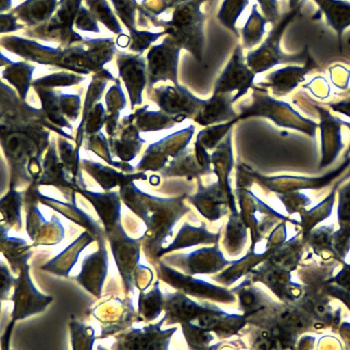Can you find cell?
Masks as SVG:
<instances>
[{"label":"cell","instance_id":"6da1fadb","mask_svg":"<svg viewBox=\"0 0 350 350\" xmlns=\"http://www.w3.org/2000/svg\"><path fill=\"white\" fill-rule=\"evenodd\" d=\"M205 0H182L173 10L168 21L160 25L184 49L200 62L203 58L205 14L201 8Z\"/></svg>","mask_w":350,"mask_h":350},{"label":"cell","instance_id":"7a4b0ae2","mask_svg":"<svg viewBox=\"0 0 350 350\" xmlns=\"http://www.w3.org/2000/svg\"><path fill=\"white\" fill-rule=\"evenodd\" d=\"M305 1L301 0L296 8L285 13L278 22L272 25L263 43L258 49L247 52L246 63L255 74L267 71L279 64H305L310 57L307 46L301 51L293 54H287L281 49L284 31L298 14Z\"/></svg>","mask_w":350,"mask_h":350},{"label":"cell","instance_id":"3957f363","mask_svg":"<svg viewBox=\"0 0 350 350\" xmlns=\"http://www.w3.org/2000/svg\"><path fill=\"white\" fill-rule=\"evenodd\" d=\"M133 210L144 220L151 243L160 247L171 237L174 226L188 208L182 198H151L150 202Z\"/></svg>","mask_w":350,"mask_h":350},{"label":"cell","instance_id":"277c9868","mask_svg":"<svg viewBox=\"0 0 350 350\" xmlns=\"http://www.w3.org/2000/svg\"><path fill=\"white\" fill-rule=\"evenodd\" d=\"M254 90L252 104L244 107L238 119L262 116L271 119L279 126L295 129L311 137H316L318 126L316 122L302 116L290 104L277 100L263 92L259 94L256 88Z\"/></svg>","mask_w":350,"mask_h":350},{"label":"cell","instance_id":"5b68a950","mask_svg":"<svg viewBox=\"0 0 350 350\" xmlns=\"http://www.w3.org/2000/svg\"><path fill=\"white\" fill-rule=\"evenodd\" d=\"M108 233L114 259L129 291L135 285L136 274L142 265L139 264L140 239L129 237L121 223Z\"/></svg>","mask_w":350,"mask_h":350},{"label":"cell","instance_id":"8992f818","mask_svg":"<svg viewBox=\"0 0 350 350\" xmlns=\"http://www.w3.org/2000/svg\"><path fill=\"white\" fill-rule=\"evenodd\" d=\"M182 47L170 36L154 45L147 53L148 71L151 83L168 80L178 84L177 68Z\"/></svg>","mask_w":350,"mask_h":350},{"label":"cell","instance_id":"52a82bcc","mask_svg":"<svg viewBox=\"0 0 350 350\" xmlns=\"http://www.w3.org/2000/svg\"><path fill=\"white\" fill-rule=\"evenodd\" d=\"M245 60L242 48L237 44L215 83L213 94L232 93L237 90L233 97L234 102L247 94L253 85L255 74L249 68Z\"/></svg>","mask_w":350,"mask_h":350},{"label":"cell","instance_id":"ba28073f","mask_svg":"<svg viewBox=\"0 0 350 350\" xmlns=\"http://www.w3.org/2000/svg\"><path fill=\"white\" fill-rule=\"evenodd\" d=\"M160 268L161 278L164 282L188 295L222 303H232L236 300L232 291L225 288L184 275L163 262L160 263Z\"/></svg>","mask_w":350,"mask_h":350},{"label":"cell","instance_id":"9c48e42d","mask_svg":"<svg viewBox=\"0 0 350 350\" xmlns=\"http://www.w3.org/2000/svg\"><path fill=\"white\" fill-rule=\"evenodd\" d=\"M164 260L191 275L214 273L232 262L225 258L218 245L173 254L166 256Z\"/></svg>","mask_w":350,"mask_h":350},{"label":"cell","instance_id":"30bf717a","mask_svg":"<svg viewBox=\"0 0 350 350\" xmlns=\"http://www.w3.org/2000/svg\"><path fill=\"white\" fill-rule=\"evenodd\" d=\"M14 321L42 312L53 300L51 296L40 293L34 286L29 274L27 263L21 267L19 277L15 280V289L12 297Z\"/></svg>","mask_w":350,"mask_h":350},{"label":"cell","instance_id":"8fae6325","mask_svg":"<svg viewBox=\"0 0 350 350\" xmlns=\"http://www.w3.org/2000/svg\"><path fill=\"white\" fill-rule=\"evenodd\" d=\"M156 102L163 112L184 120L194 118L205 102L179 85L156 89Z\"/></svg>","mask_w":350,"mask_h":350},{"label":"cell","instance_id":"7c38bea8","mask_svg":"<svg viewBox=\"0 0 350 350\" xmlns=\"http://www.w3.org/2000/svg\"><path fill=\"white\" fill-rule=\"evenodd\" d=\"M349 165L350 157H347L336 168L321 176H279L275 177H262L259 179L267 188L279 193L301 189H321L329 185Z\"/></svg>","mask_w":350,"mask_h":350},{"label":"cell","instance_id":"4fadbf2b","mask_svg":"<svg viewBox=\"0 0 350 350\" xmlns=\"http://www.w3.org/2000/svg\"><path fill=\"white\" fill-rule=\"evenodd\" d=\"M199 184L198 192L190 198L199 212L210 221L218 219L227 212L229 204L232 213H236L234 196L218 182L205 187Z\"/></svg>","mask_w":350,"mask_h":350},{"label":"cell","instance_id":"5bb4252c","mask_svg":"<svg viewBox=\"0 0 350 350\" xmlns=\"http://www.w3.org/2000/svg\"><path fill=\"white\" fill-rule=\"evenodd\" d=\"M319 114L321 131V159L318 169L331 165L344 147L342 141L341 119L319 105H314Z\"/></svg>","mask_w":350,"mask_h":350},{"label":"cell","instance_id":"9a60e30c","mask_svg":"<svg viewBox=\"0 0 350 350\" xmlns=\"http://www.w3.org/2000/svg\"><path fill=\"white\" fill-rule=\"evenodd\" d=\"M317 67V64L310 56L303 66H288L275 70L267 75L265 80L259 84L271 88L274 95L282 96L295 89L305 81V75Z\"/></svg>","mask_w":350,"mask_h":350},{"label":"cell","instance_id":"2e32d148","mask_svg":"<svg viewBox=\"0 0 350 350\" xmlns=\"http://www.w3.org/2000/svg\"><path fill=\"white\" fill-rule=\"evenodd\" d=\"M108 252L101 244L97 251L84 258L76 279L88 291L99 296L108 273Z\"/></svg>","mask_w":350,"mask_h":350},{"label":"cell","instance_id":"e0dca14e","mask_svg":"<svg viewBox=\"0 0 350 350\" xmlns=\"http://www.w3.org/2000/svg\"><path fill=\"white\" fill-rule=\"evenodd\" d=\"M166 316L158 323L142 329H134L125 338L124 347L129 349H167L177 327L162 330Z\"/></svg>","mask_w":350,"mask_h":350},{"label":"cell","instance_id":"ac0fdd59","mask_svg":"<svg viewBox=\"0 0 350 350\" xmlns=\"http://www.w3.org/2000/svg\"><path fill=\"white\" fill-rule=\"evenodd\" d=\"M165 297V316L172 323L195 321L214 306L208 303L199 304L180 293H169Z\"/></svg>","mask_w":350,"mask_h":350},{"label":"cell","instance_id":"d6986e66","mask_svg":"<svg viewBox=\"0 0 350 350\" xmlns=\"http://www.w3.org/2000/svg\"><path fill=\"white\" fill-rule=\"evenodd\" d=\"M233 97L231 93L213 94L210 98L205 100L193 118L195 122L206 126L238 118L232 107Z\"/></svg>","mask_w":350,"mask_h":350},{"label":"cell","instance_id":"ffe728a7","mask_svg":"<svg viewBox=\"0 0 350 350\" xmlns=\"http://www.w3.org/2000/svg\"><path fill=\"white\" fill-rule=\"evenodd\" d=\"M26 230L36 245H55L64 237V228L60 220L53 217L47 221L38 211L28 214Z\"/></svg>","mask_w":350,"mask_h":350},{"label":"cell","instance_id":"44dd1931","mask_svg":"<svg viewBox=\"0 0 350 350\" xmlns=\"http://www.w3.org/2000/svg\"><path fill=\"white\" fill-rule=\"evenodd\" d=\"M253 273H255L253 279H258L264 283L281 299H292L299 296L297 292L299 286L292 282L290 275L287 271L266 263Z\"/></svg>","mask_w":350,"mask_h":350},{"label":"cell","instance_id":"7402d4cb","mask_svg":"<svg viewBox=\"0 0 350 350\" xmlns=\"http://www.w3.org/2000/svg\"><path fill=\"white\" fill-rule=\"evenodd\" d=\"M92 241V237L87 232H84L62 252L44 265L42 269L55 274L67 276L77 263L82 251Z\"/></svg>","mask_w":350,"mask_h":350},{"label":"cell","instance_id":"603a6c76","mask_svg":"<svg viewBox=\"0 0 350 350\" xmlns=\"http://www.w3.org/2000/svg\"><path fill=\"white\" fill-rule=\"evenodd\" d=\"M327 25L336 33L338 44L345 30L350 27V1L347 0H314Z\"/></svg>","mask_w":350,"mask_h":350},{"label":"cell","instance_id":"cb8c5ba5","mask_svg":"<svg viewBox=\"0 0 350 350\" xmlns=\"http://www.w3.org/2000/svg\"><path fill=\"white\" fill-rule=\"evenodd\" d=\"M220 232L212 234L203 224L200 227H195L185 223L179 230L173 241L167 247L159 250L160 256L172 250L183 249L199 244H210L218 242Z\"/></svg>","mask_w":350,"mask_h":350},{"label":"cell","instance_id":"d4e9b609","mask_svg":"<svg viewBox=\"0 0 350 350\" xmlns=\"http://www.w3.org/2000/svg\"><path fill=\"white\" fill-rule=\"evenodd\" d=\"M211 170L204 167L198 160L195 149L186 148L171 161L162 174L165 176H186L188 179L210 173Z\"/></svg>","mask_w":350,"mask_h":350},{"label":"cell","instance_id":"484cf974","mask_svg":"<svg viewBox=\"0 0 350 350\" xmlns=\"http://www.w3.org/2000/svg\"><path fill=\"white\" fill-rule=\"evenodd\" d=\"M231 136L232 132L230 131L211 155L214 173L216 174L218 178V183L230 191L231 187L228 178L233 165Z\"/></svg>","mask_w":350,"mask_h":350},{"label":"cell","instance_id":"4316f807","mask_svg":"<svg viewBox=\"0 0 350 350\" xmlns=\"http://www.w3.org/2000/svg\"><path fill=\"white\" fill-rule=\"evenodd\" d=\"M266 18L258 10L257 3H253L251 10L241 29L243 47L251 49L257 45L266 33Z\"/></svg>","mask_w":350,"mask_h":350},{"label":"cell","instance_id":"83f0119b","mask_svg":"<svg viewBox=\"0 0 350 350\" xmlns=\"http://www.w3.org/2000/svg\"><path fill=\"white\" fill-rule=\"evenodd\" d=\"M247 226L241 215L232 213L226 227L225 247L229 254L236 256L241 252L247 241Z\"/></svg>","mask_w":350,"mask_h":350},{"label":"cell","instance_id":"f1b7e54d","mask_svg":"<svg viewBox=\"0 0 350 350\" xmlns=\"http://www.w3.org/2000/svg\"><path fill=\"white\" fill-rule=\"evenodd\" d=\"M268 253L267 251H264L263 253H256L253 250L248 252L240 260L233 261L232 267L226 269L222 274L216 276V280L227 285L231 284L253 269Z\"/></svg>","mask_w":350,"mask_h":350},{"label":"cell","instance_id":"f546056e","mask_svg":"<svg viewBox=\"0 0 350 350\" xmlns=\"http://www.w3.org/2000/svg\"><path fill=\"white\" fill-rule=\"evenodd\" d=\"M1 235V247L4 248V250L3 249V252L12 266L13 267L15 265L16 267L18 266L21 267L25 264L32 254L31 252L25 253V252H29L27 242L21 238L8 236L7 230L5 229L3 230L2 227Z\"/></svg>","mask_w":350,"mask_h":350},{"label":"cell","instance_id":"4dcf8cb0","mask_svg":"<svg viewBox=\"0 0 350 350\" xmlns=\"http://www.w3.org/2000/svg\"><path fill=\"white\" fill-rule=\"evenodd\" d=\"M250 0H223L217 13V19L237 38L240 35L236 22L249 3Z\"/></svg>","mask_w":350,"mask_h":350},{"label":"cell","instance_id":"1f68e13d","mask_svg":"<svg viewBox=\"0 0 350 350\" xmlns=\"http://www.w3.org/2000/svg\"><path fill=\"white\" fill-rule=\"evenodd\" d=\"M342 180H343L341 179L336 183L330 193L316 206L309 211H306L303 208L300 211L303 224L305 228H307L310 230L316 223L329 216L334 203L336 189Z\"/></svg>","mask_w":350,"mask_h":350},{"label":"cell","instance_id":"d6a6232c","mask_svg":"<svg viewBox=\"0 0 350 350\" xmlns=\"http://www.w3.org/2000/svg\"><path fill=\"white\" fill-rule=\"evenodd\" d=\"M164 301L159 288V282H156L152 290L147 294H140L138 299L140 313L149 321L156 319L162 312Z\"/></svg>","mask_w":350,"mask_h":350},{"label":"cell","instance_id":"836d02e7","mask_svg":"<svg viewBox=\"0 0 350 350\" xmlns=\"http://www.w3.org/2000/svg\"><path fill=\"white\" fill-rule=\"evenodd\" d=\"M182 332L188 344L194 349H204L214 339L210 331L192 322L182 323Z\"/></svg>","mask_w":350,"mask_h":350},{"label":"cell","instance_id":"e575fe53","mask_svg":"<svg viewBox=\"0 0 350 350\" xmlns=\"http://www.w3.org/2000/svg\"><path fill=\"white\" fill-rule=\"evenodd\" d=\"M238 119L230 120L229 122L207 128L199 132L196 142L205 149H212L217 146L218 142L231 129L233 124Z\"/></svg>","mask_w":350,"mask_h":350},{"label":"cell","instance_id":"d590c367","mask_svg":"<svg viewBox=\"0 0 350 350\" xmlns=\"http://www.w3.org/2000/svg\"><path fill=\"white\" fill-rule=\"evenodd\" d=\"M71 340L74 349H90L93 345L95 334L92 329L77 322L71 324Z\"/></svg>","mask_w":350,"mask_h":350},{"label":"cell","instance_id":"8d00e7d4","mask_svg":"<svg viewBox=\"0 0 350 350\" xmlns=\"http://www.w3.org/2000/svg\"><path fill=\"white\" fill-rule=\"evenodd\" d=\"M350 249V225L341 226L332 233L330 250L334 255L341 260L345 258Z\"/></svg>","mask_w":350,"mask_h":350},{"label":"cell","instance_id":"74e56055","mask_svg":"<svg viewBox=\"0 0 350 350\" xmlns=\"http://www.w3.org/2000/svg\"><path fill=\"white\" fill-rule=\"evenodd\" d=\"M55 5V0H32L27 3V6L22 14L27 12L24 16L27 20L43 19L49 14Z\"/></svg>","mask_w":350,"mask_h":350},{"label":"cell","instance_id":"f35d334b","mask_svg":"<svg viewBox=\"0 0 350 350\" xmlns=\"http://www.w3.org/2000/svg\"><path fill=\"white\" fill-rule=\"evenodd\" d=\"M278 197L289 213L301 211L312 203L307 195L299 191L280 193Z\"/></svg>","mask_w":350,"mask_h":350},{"label":"cell","instance_id":"ab89813d","mask_svg":"<svg viewBox=\"0 0 350 350\" xmlns=\"http://www.w3.org/2000/svg\"><path fill=\"white\" fill-rule=\"evenodd\" d=\"M337 217L340 226L350 225V180L338 189Z\"/></svg>","mask_w":350,"mask_h":350},{"label":"cell","instance_id":"60d3db41","mask_svg":"<svg viewBox=\"0 0 350 350\" xmlns=\"http://www.w3.org/2000/svg\"><path fill=\"white\" fill-rule=\"evenodd\" d=\"M168 34V30L164 29L160 32H150L146 31H132L133 40L131 48L136 51L142 52L146 50L152 42L158 40L161 36Z\"/></svg>","mask_w":350,"mask_h":350},{"label":"cell","instance_id":"b9f144b4","mask_svg":"<svg viewBox=\"0 0 350 350\" xmlns=\"http://www.w3.org/2000/svg\"><path fill=\"white\" fill-rule=\"evenodd\" d=\"M332 226H324L316 229L310 237V243L315 249H330Z\"/></svg>","mask_w":350,"mask_h":350},{"label":"cell","instance_id":"7bdbcfd3","mask_svg":"<svg viewBox=\"0 0 350 350\" xmlns=\"http://www.w3.org/2000/svg\"><path fill=\"white\" fill-rule=\"evenodd\" d=\"M268 22L275 25L279 18L277 0H256Z\"/></svg>","mask_w":350,"mask_h":350},{"label":"cell","instance_id":"ee69618b","mask_svg":"<svg viewBox=\"0 0 350 350\" xmlns=\"http://www.w3.org/2000/svg\"><path fill=\"white\" fill-rule=\"evenodd\" d=\"M93 5L99 18L103 23L104 22L107 24L108 27L111 28L114 31H116L118 29V27L116 26V21H115L105 1L99 0Z\"/></svg>","mask_w":350,"mask_h":350},{"label":"cell","instance_id":"f6af8a7d","mask_svg":"<svg viewBox=\"0 0 350 350\" xmlns=\"http://www.w3.org/2000/svg\"><path fill=\"white\" fill-rule=\"evenodd\" d=\"M125 23L132 28L134 23V7L129 0H112Z\"/></svg>","mask_w":350,"mask_h":350},{"label":"cell","instance_id":"bcb514c9","mask_svg":"<svg viewBox=\"0 0 350 350\" xmlns=\"http://www.w3.org/2000/svg\"><path fill=\"white\" fill-rule=\"evenodd\" d=\"M331 80L340 79L336 83V86L344 89L348 86L350 79V70L347 69L342 65H335L329 68Z\"/></svg>","mask_w":350,"mask_h":350},{"label":"cell","instance_id":"7dc6e473","mask_svg":"<svg viewBox=\"0 0 350 350\" xmlns=\"http://www.w3.org/2000/svg\"><path fill=\"white\" fill-rule=\"evenodd\" d=\"M330 108L332 109L333 111L343 114L349 118H350V96L337 102H333L328 104ZM342 125H345L349 128L350 130V122L341 120ZM350 153V144L349 148L346 151L345 154V157H349Z\"/></svg>","mask_w":350,"mask_h":350},{"label":"cell","instance_id":"c3c4849f","mask_svg":"<svg viewBox=\"0 0 350 350\" xmlns=\"http://www.w3.org/2000/svg\"><path fill=\"white\" fill-rule=\"evenodd\" d=\"M182 0H149V8L155 15H160L171 8H175Z\"/></svg>","mask_w":350,"mask_h":350},{"label":"cell","instance_id":"681fc988","mask_svg":"<svg viewBox=\"0 0 350 350\" xmlns=\"http://www.w3.org/2000/svg\"><path fill=\"white\" fill-rule=\"evenodd\" d=\"M14 278L10 274V271L5 265L1 266V297L6 296L11 287Z\"/></svg>","mask_w":350,"mask_h":350},{"label":"cell","instance_id":"f907efd6","mask_svg":"<svg viewBox=\"0 0 350 350\" xmlns=\"http://www.w3.org/2000/svg\"><path fill=\"white\" fill-rule=\"evenodd\" d=\"M334 280L346 291H350V264L345 265Z\"/></svg>","mask_w":350,"mask_h":350},{"label":"cell","instance_id":"816d5d0a","mask_svg":"<svg viewBox=\"0 0 350 350\" xmlns=\"http://www.w3.org/2000/svg\"><path fill=\"white\" fill-rule=\"evenodd\" d=\"M79 28L94 31L95 23L90 16L85 10L81 12L80 16L77 21Z\"/></svg>","mask_w":350,"mask_h":350},{"label":"cell","instance_id":"f5cc1de1","mask_svg":"<svg viewBox=\"0 0 350 350\" xmlns=\"http://www.w3.org/2000/svg\"><path fill=\"white\" fill-rule=\"evenodd\" d=\"M329 291L334 294L336 297L340 299L347 306L350 308V293L347 291H345L341 288H336V286H332L328 288Z\"/></svg>","mask_w":350,"mask_h":350},{"label":"cell","instance_id":"db71d44e","mask_svg":"<svg viewBox=\"0 0 350 350\" xmlns=\"http://www.w3.org/2000/svg\"><path fill=\"white\" fill-rule=\"evenodd\" d=\"M344 48L347 52L350 51V30L345 34V38H342L341 40V42L339 45L340 53Z\"/></svg>","mask_w":350,"mask_h":350},{"label":"cell","instance_id":"11a10c76","mask_svg":"<svg viewBox=\"0 0 350 350\" xmlns=\"http://www.w3.org/2000/svg\"><path fill=\"white\" fill-rule=\"evenodd\" d=\"M129 42V38L126 36H121L118 38L117 43L121 46H125Z\"/></svg>","mask_w":350,"mask_h":350},{"label":"cell","instance_id":"9f6ffc18","mask_svg":"<svg viewBox=\"0 0 350 350\" xmlns=\"http://www.w3.org/2000/svg\"><path fill=\"white\" fill-rule=\"evenodd\" d=\"M301 0H289V8L290 9H293L296 8L300 3Z\"/></svg>","mask_w":350,"mask_h":350},{"label":"cell","instance_id":"6f0895ef","mask_svg":"<svg viewBox=\"0 0 350 350\" xmlns=\"http://www.w3.org/2000/svg\"><path fill=\"white\" fill-rule=\"evenodd\" d=\"M347 177L349 178L350 176V171L348 174H346Z\"/></svg>","mask_w":350,"mask_h":350}]
</instances>
